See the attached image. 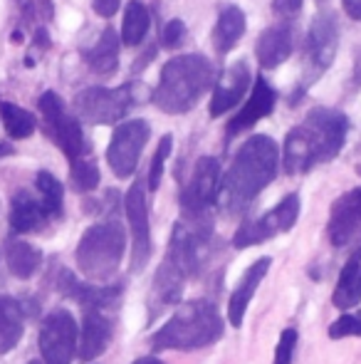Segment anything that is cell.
<instances>
[{
    "label": "cell",
    "instance_id": "6da1fadb",
    "mask_svg": "<svg viewBox=\"0 0 361 364\" xmlns=\"http://www.w3.org/2000/svg\"><path fill=\"white\" fill-rule=\"evenodd\" d=\"M349 117L332 107H314L304 122L284 136L282 168L289 176L312 171L319 164L332 161L347 144Z\"/></svg>",
    "mask_w": 361,
    "mask_h": 364
},
{
    "label": "cell",
    "instance_id": "7a4b0ae2",
    "mask_svg": "<svg viewBox=\"0 0 361 364\" xmlns=\"http://www.w3.org/2000/svg\"><path fill=\"white\" fill-rule=\"evenodd\" d=\"M279 171V146L265 134H252L233 156L221 178L218 203L228 213H240L265 191Z\"/></svg>",
    "mask_w": 361,
    "mask_h": 364
},
{
    "label": "cell",
    "instance_id": "3957f363",
    "mask_svg": "<svg viewBox=\"0 0 361 364\" xmlns=\"http://www.w3.org/2000/svg\"><path fill=\"white\" fill-rule=\"evenodd\" d=\"M226 335V322L213 302L188 300L176 307V312L151 335L149 345L154 352H193L216 345Z\"/></svg>",
    "mask_w": 361,
    "mask_h": 364
},
{
    "label": "cell",
    "instance_id": "277c9868",
    "mask_svg": "<svg viewBox=\"0 0 361 364\" xmlns=\"http://www.w3.org/2000/svg\"><path fill=\"white\" fill-rule=\"evenodd\" d=\"M213 65L203 55H181L161 68L159 87L154 97L161 112L166 114H186L201 102V97L213 87Z\"/></svg>",
    "mask_w": 361,
    "mask_h": 364
},
{
    "label": "cell",
    "instance_id": "5b68a950",
    "mask_svg": "<svg viewBox=\"0 0 361 364\" xmlns=\"http://www.w3.org/2000/svg\"><path fill=\"white\" fill-rule=\"evenodd\" d=\"M126 250V235L116 220H101L82 233L74 250L79 273L91 283H106L114 278Z\"/></svg>",
    "mask_w": 361,
    "mask_h": 364
},
{
    "label": "cell",
    "instance_id": "8992f818",
    "mask_svg": "<svg viewBox=\"0 0 361 364\" xmlns=\"http://www.w3.org/2000/svg\"><path fill=\"white\" fill-rule=\"evenodd\" d=\"M154 95L146 92L144 85L129 82L124 87H87L74 97V112L87 124H119L129 109L144 105Z\"/></svg>",
    "mask_w": 361,
    "mask_h": 364
},
{
    "label": "cell",
    "instance_id": "52a82bcc",
    "mask_svg": "<svg viewBox=\"0 0 361 364\" xmlns=\"http://www.w3.org/2000/svg\"><path fill=\"white\" fill-rule=\"evenodd\" d=\"M38 109L43 114V127L48 132V136L70 159V164L87 156L89 149H87V139H84L82 124H79L77 117H72L65 109V102L57 92L52 90L43 92L38 100Z\"/></svg>",
    "mask_w": 361,
    "mask_h": 364
},
{
    "label": "cell",
    "instance_id": "ba28073f",
    "mask_svg": "<svg viewBox=\"0 0 361 364\" xmlns=\"http://www.w3.org/2000/svg\"><path fill=\"white\" fill-rule=\"evenodd\" d=\"M218 196H221V164L213 156L198 159L191 178L181 188V218H211L213 206H218Z\"/></svg>",
    "mask_w": 361,
    "mask_h": 364
},
{
    "label": "cell",
    "instance_id": "9c48e42d",
    "mask_svg": "<svg viewBox=\"0 0 361 364\" xmlns=\"http://www.w3.org/2000/svg\"><path fill=\"white\" fill-rule=\"evenodd\" d=\"M339 48V25L334 13L322 10L314 15L309 25L307 40H304V80L302 90L327 73V68L334 63V55Z\"/></svg>",
    "mask_w": 361,
    "mask_h": 364
},
{
    "label": "cell",
    "instance_id": "30bf717a",
    "mask_svg": "<svg viewBox=\"0 0 361 364\" xmlns=\"http://www.w3.org/2000/svg\"><path fill=\"white\" fill-rule=\"evenodd\" d=\"M77 342L79 327L72 312L57 307L45 315L38 335V350L43 364H72L74 355H77Z\"/></svg>",
    "mask_w": 361,
    "mask_h": 364
},
{
    "label": "cell",
    "instance_id": "8fae6325",
    "mask_svg": "<svg viewBox=\"0 0 361 364\" xmlns=\"http://www.w3.org/2000/svg\"><path fill=\"white\" fill-rule=\"evenodd\" d=\"M299 206H302L299 193H287L265 216L255 220H245L235 230V235H233V245L238 250H243V248H250V245L265 243V240H270L279 233H289L299 218Z\"/></svg>",
    "mask_w": 361,
    "mask_h": 364
},
{
    "label": "cell",
    "instance_id": "7c38bea8",
    "mask_svg": "<svg viewBox=\"0 0 361 364\" xmlns=\"http://www.w3.org/2000/svg\"><path fill=\"white\" fill-rule=\"evenodd\" d=\"M151 136V127L146 119H129L119 122L109 139L106 149V164L116 178H129L139 166V156L144 151L146 141Z\"/></svg>",
    "mask_w": 361,
    "mask_h": 364
},
{
    "label": "cell",
    "instance_id": "4fadbf2b",
    "mask_svg": "<svg viewBox=\"0 0 361 364\" xmlns=\"http://www.w3.org/2000/svg\"><path fill=\"white\" fill-rule=\"evenodd\" d=\"M124 211L131 230V273H139L151 260V225H149V203L146 188L141 181H134L124 196Z\"/></svg>",
    "mask_w": 361,
    "mask_h": 364
},
{
    "label": "cell",
    "instance_id": "5bb4252c",
    "mask_svg": "<svg viewBox=\"0 0 361 364\" xmlns=\"http://www.w3.org/2000/svg\"><path fill=\"white\" fill-rule=\"evenodd\" d=\"M327 235L334 248H344L361 235V186L347 191L332 203Z\"/></svg>",
    "mask_w": 361,
    "mask_h": 364
},
{
    "label": "cell",
    "instance_id": "9a60e30c",
    "mask_svg": "<svg viewBox=\"0 0 361 364\" xmlns=\"http://www.w3.org/2000/svg\"><path fill=\"white\" fill-rule=\"evenodd\" d=\"M188 275L183 273L179 265L171 258H164V263L159 265L154 275V283H151L149 292V320H156L164 310L174 305H181V295L186 288Z\"/></svg>",
    "mask_w": 361,
    "mask_h": 364
},
{
    "label": "cell",
    "instance_id": "2e32d148",
    "mask_svg": "<svg viewBox=\"0 0 361 364\" xmlns=\"http://www.w3.org/2000/svg\"><path fill=\"white\" fill-rule=\"evenodd\" d=\"M111 335H114V322H111V317L106 315V310H99V307H84L82 330H79V342H77L79 362L89 364L99 355H104V350L111 342Z\"/></svg>",
    "mask_w": 361,
    "mask_h": 364
},
{
    "label": "cell",
    "instance_id": "e0dca14e",
    "mask_svg": "<svg viewBox=\"0 0 361 364\" xmlns=\"http://www.w3.org/2000/svg\"><path fill=\"white\" fill-rule=\"evenodd\" d=\"M274 102H277V92L270 87V82L257 77V82L250 87V95H248L245 105L240 107L235 117L228 122V139H235L238 134L248 132L250 127H255L260 119L272 114Z\"/></svg>",
    "mask_w": 361,
    "mask_h": 364
},
{
    "label": "cell",
    "instance_id": "ac0fdd59",
    "mask_svg": "<svg viewBox=\"0 0 361 364\" xmlns=\"http://www.w3.org/2000/svg\"><path fill=\"white\" fill-rule=\"evenodd\" d=\"M250 90V68H248L245 60L231 65L226 73L221 75V80L213 87V97H211V117L218 119L221 114L231 112L233 107L240 105V100L248 95Z\"/></svg>",
    "mask_w": 361,
    "mask_h": 364
},
{
    "label": "cell",
    "instance_id": "d6986e66",
    "mask_svg": "<svg viewBox=\"0 0 361 364\" xmlns=\"http://www.w3.org/2000/svg\"><path fill=\"white\" fill-rule=\"evenodd\" d=\"M55 220L50 216V211L45 208L43 198L38 196V191H18L10 201V216H8V223H10V230L15 235H25V233H38L43 230L45 225Z\"/></svg>",
    "mask_w": 361,
    "mask_h": 364
},
{
    "label": "cell",
    "instance_id": "ffe728a7",
    "mask_svg": "<svg viewBox=\"0 0 361 364\" xmlns=\"http://www.w3.org/2000/svg\"><path fill=\"white\" fill-rule=\"evenodd\" d=\"M60 292L77 300L82 307H99V310H114L124 297V285H87L79 283L70 270L60 273Z\"/></svg>",
    "mask_w": 361,
    "mask_h": 364
},
{
    "label": "cell",
    "instance_id": "44dd1931",
    "mask_svg": "<svg viewBox=\"0 0 361 364\" xmlns=\"http://www.w3.org/2000/svg\"><path fill=\"white\" fill-rule=\"evenodd\" d=\"M270 265H272V258H267V255L265 258H257L252 265H248L243 278L238 280L235 290H233L231 300H228V322H231L233 327H243L248 305L252 302V297H255L260 283L265 280V275L270 273Z\"/></svg>",
    "mask_w": 361,
    "mask_h": 364
},
{
    "label": "cell",
    "instance_id": "7402d4cb",
    "mask_svg": "<svg viewBox=\"0 0 361 364\" xmlns=\"http://www.w3.org/2000/svg\"><path fill=\"white\" fill-rule=\"evenodd\" d=\"M292 50H294V33L289 25H272V28L262 30L255 43L257 63L265 70H274L282 63H287Z\"/></svg>",
    "mask_w": 361,
    "mask_h": 364
},
{
    "label": "cell",
    "instance_id": "603a6c76",
    "mask_svg": "<svg viewBox=\"0 0 361 364\" xmlns=\"http://www.w3.org/2000/svg\"><path fill=\"white\" fill-rule=\"evenodd\" d=\"M43 250L38 245L28 243L23 238H10L5 243V263H8V270L20 280H30L40 268H43Z\"/></svg>",
    "mask_w": 361,
    "mask_h": 364
},
{
    "label": "cell",
    "instance_id": "cb8c5ba5",
    "mask_svg": "<svg viewBox=\"0 0 361 364\" xmlns=\"http://www.w3.org/2000/svg\"><path fill=\"white\" fill-rule=\"evenodd\" d=\"M332 302L337 310H354L361 305V250L354 253L352 258L344 263L342 273H339L337 288L332 292Z\"/></svg>",
    "mask_w": 361,
    "mask_h": 364
},
{
    "label": "cell",
    "instance_id": "d4e9b609",
    "mask_svg": "<svg viewBox=\"0 0 361 364\" xmlns=\"http://www.w3.org/2000/svg\"><path fill=\"white\" fill-rule=\"evenodd\" d=\"M245 13L238 5H223L216 20V30H213V45L218 55H228L235 48L238 40L245 35Z\"/></svg>",
    "mask_w": 361,
    "mask_h": 364
},
{
    "label": "cell",
    "instance_id": "484cf974",
    "mask_svg": "<svg viewBox=\"0 0 361 364\" xmlns=\"http://www.w3.org/2000/svg\"><path fill=\"white\" fill-rule=\"evenodd\" d=\"M25 332V315L23 305L15 297L0 295V355L15 350L23 340Z\"/></svg>",
    "mask_w": 361,
    "mask_h": 364
},
{
    "label": "cell",
    "instance_id": "4316f807",
    "mask_svg": "<svg viewBox=\"0 0 361 364\" xmlns=\"http://www.w3.org/2000/svg\"><path fill=\"white\" fill-rule=\"evenodd\" d=\"M84 60H87L89 70L101 77H109L116 73L119 68V38L111 28H106L104 33L99 35L94 45L84 53Z\"/></svg>",
    "mask_w": 361,
    "mask_h": 364
},
{
    "label": "cell",
    "instance_id": "83f0119b",
    "mask_svg": "<svg viewBox=\"0 0 361 364\" xmlns=\"http://www.w3.org/2000/svg\"><path fill=\"white\" fill-rule=\"evenodd\" d=\"M149 23H151V15L146 10L144 3L139 0H131L124 10V23H121V43L126 48H136V45L144 43L146 33H149Z\"/></svg>",
    "mask_w": 361,
    "mask_h": 364
},
{
    "label": "cell",
    "instance_id": "f1b7e54d",
    "mask_svg": "<svg viewBox=\"0 0 361 364\" xmlns=\"http://www.w3.org/2000/svg\"><path fill=\"white\" fill-rule=\"evenodd\" d=\"M0 119L10 139H28L38 129V119L33 112L23 109L15 102H0Z\"/></svg>",
    "mask_w": 361,
    "mask_h": 364
},
{
    "label": "cell",
    "instance_id": "f546056e",
    "mask_svg": "<svg viewBox=\"0 0 361 364\" xmlns=\"http://www.w3.org/2000/svg\"><path fill=\"white\" fill-rule=\"evenodd\" d=\"M35 191H38V196L43 198V203L50 211V216L52 218L62 216L65 188H62V183L57 181V176H52L50 171H38V176H35Z\"/></svg>",
    "mask_w": 361,
    "mask_h": 364
},
{
    "label": "cell",
    "instance_id": "4dcf8cb0",
    "mask_svg": "<svg viewBox=\"0 0 361 364\" xmlns=\"http://www.w3.org/2000/svg\"><path fill=\"white\" fill-rule=\"evenodd\" d=\"M70 176H72V183L77 191H94V188L99 186V168H96L94 159H91L89 154L72 164Z\"/></svg>",
    "mask_w": 361,
    "mask_h": 364
},
{
    "label": "cell",
    "instance_id": "1f68e13d",
    "mask_svg": "<svg viewBox=\"0 0 361 364\" xmlns=\"http://www.w3.org/2000/svg\"><path fill=\"white\" fill-rule=\"evenodd\" d=\"M171 151H174V136L164 134V136H161V141H159V149H156L154 159H151V166H149V181H146L149 191H156V188L161 186V176H164L166 159L171 156Z\"/></svg>",
    "mask_w": 361,
    "mask_h": 364
},
{
    "label": "cell",
    "instance_id": "d6a6232c",
    "mask_svg": "<svg viewBox=\"0 0 361 364\" xmlns=\"http://www.w3.org/2000/svg\"><path fill=\"white\" fill-rule=\"evenodd\" d=\"M329 340H347V337H361V307L354 312H344L342 317L329 325Z\"/></svg>",
    "mask_w": 361,
    "mask_h": 364
},
{
    "label": "cell",
    "instance_id": "836d02e7",
    "mask_svg": "<svg viewBox=\"0 0 361 364\" xmlns=\"http://www.w3.org/2000/svg\"><path fill=\"white\" fill-rule=\"evenodd\" d=\"M299 345V332L294 327H284L279 332L277 347H274V360L272 364H292L294 362V352Z\"/></svg>",
    "mask_w": 361,
    "mask_h": 364
},
{
    "label": "cell",
    "instance_id": "e575fe53",
    "mask_svg": "<svg viewBox=\"0 0 361 364\" xmlns=\"http://www.w3.org/2000/svg\"><path fill=\"white\" fill-rule=\"evenodd\" d=\"M183 38H186V25H183V20H169V23L161 28V48L164 50H174L179 48L183 43Z\"/></svg>",
    "mask_w": 361,
    "mask_h": 364
},
{
    "label": "cell",
    "instance_id": "d590c367",
    "mask_svg": "<svg viewBox=\"0 0 361 364\" xmlns=\"http://www.w3.org/2000/svg\"><path fill=\"white\" fill-rule=\"evenodd\" d=\"M304 0H272V13L282 20H292L302 13Z\"/></svg>",
    "mask_w": 361,
    "mask_h": 364
},
{
    "label": "cell",
    "instance_id": "8d00e7d4",
    "mask_svg": "<svg viewBox=\"0 0 361 364\" xmlns=\"http://www.w3.org/2000/svg\"><path fill=\"white\" fill-rule=\"evenodd\" d=\"M91 8H94V13L101 15V18H111V15H116V10H119V0H91Z\"/></svg>",
    "mask_w": 361,
    "mask_h": 364
},
{
    "label": "cell",
    "instance_id": "74e56055",
    "mask_svg": "<svg viewBox=\"0 0 361 364\" xmlns=\"http://www.w3.org/2000/svg\"><path fill=\"white\" fill-rule=\"evenodd\" d=\"M342 8L352 20H361V0H342Z\"/></svg>",
    "mask_w": 361,
    "mask_h": 364
},
{
    "label": "cell",
    "instance_id": "f35d334b",
    "mask_svg": "<svg viewBox=\"0 0 361 364\" xmlns=\"http://www.w3.org/2000/svg\"><path fill=\"white\" fill-rule=\"evenodd\" d=\"M352 90H361V48L354 53V77H352Z\"/></svg>",
    "mask_w": 361,
    "mask_h": 364
},
{
    "label": "cell",
    "instance_id": "ab89813d",
    "mask_svg": "<svg viewBox=\"0 0 361 364\" xmlns=\"http://www.w3.org/2000/svg\"><path fill=\"white\" fill-rule=\"evenodd\" d=\"M15 154V149L8 144V141H0V159L3 156H13Z\"/></svg>",
    "mask_w": 361,
    "mask_h": 364
},
{
    "label": "cell",
    "instance_id": "60d3db41",
    "mask_svg": "<svg viewBox=\"0 0 361 364\" xmlns=\"http://www.w3.org/2000/svg\"><path fill=\"white\" fill-rule=\"evenodd\" d=\"M134 364H166V362L159 360V357H141V360H136Z\"/></svg>",
    "mask_w": 361,
    "mask_h": 364
},
{
    "label": "cell",
    "instance_id": "b9f144b4",
    "mask_svg": "<svg viewBox=\"0 0 361 364\" xmlns=\"http://www.w3.org/2000/svg\"><path fill=\"white\" fill-rule=\"evenodd\" d=\"M35 43H38V45H50L48 33H45V30H38V35H35Z\"/></svg>",
    "mask_w": 361,
    "mask_h": 364
},
{
    "label": "cell",
    "instance_id": "7bdbcfd3",
    "mask_svg": "<svg viewBox=\"0 0 361 364\" xmlns=\"http://www.w3.org/2000/svg\"><path fill=\"white\" fill-rule=\"evenodd\" d=\"M28 364H43V362H38V360H33V362H28Z\"/></svg>",
    "mask_w": 361,
    "mask_h": 364
},
{
    "label": "cell",
    "instance_id": "ee69618b",
    "mask_svg": "<svg viewBox=\"0 0 361 364\" xmlns=\"http://www.w3.org/2000/svg\"><path fill=\"white\" fill-rule=\"evenodd\" d=\"M359 173H361V166H359Z\"/></svg>",
    "mask_w": 361,
    "mask_h": 364
}]
</instances>
